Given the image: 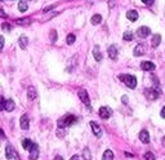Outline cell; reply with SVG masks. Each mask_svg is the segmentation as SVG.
<instances>
[{
	"label": "cell",
	"instance_id": "1",
	"mask_svg": "<svg viewBox=\"0 0 165 160\" xmlns=\"http://www.w3.org/2000/svg\"><path fill=\"white\" fill-rule=\"evenodd\" d=\"M76 123V118L74 115H66V116H63L62 119L58 120V127L60 128H64V127H70V125H72Z\"/></svg>",
	"mask_w": 165,
	"mask_h": 160
},
{
	"label": "cell",
	"instance_id": "2",
	"mask_svg": "<svg viewBox=\"0 0 165 160\" xmlns=\"http://www.w3.org/2000/svg\"><path fill=\"white\" fill-rule=\"evenodd\" d=\"M119 79L121 80V82H124L125 85L128 86V88H135L137 86V79H135L133 75H120Z\"/></svg>",
	"mask_w": 165,
	"mask_h": 160
},
{
	"label": "cell",
	"instance_id": "3",
	"mask_svg": "<svg viewBox=\"0 0 165 160\" xmlns=\"http://www.w3.org/2000/svg\"><path fill=\"white\" fill-rule=\"evenodd\" d=\"M77 94H79V98L83 101V103L87 107H89L90 106V99H89V96H88V92L85 89H81V91H79Z\"/></svg>",
	"mask_w": 165,
	"mask_h": 160
},
{
	"label": "cell",
	"instance_id": "4",
	"mask_svg": "<svg viewBox=\"0 0 165 160\" xmlns=\"http://www.w3.org/2000/svg\"><path fill=\"white\" fill-rule=\"evenodd\" d=\"M146 49H147V47H146V44H143V43H139V44L134 48V50H133V53H134V56H137V57H139V56H143L146 53Z\"/></svg>",
	"mask_w": 165,
	"mask_h": 160
},
{
	"label": "cell",
	"instance_id": "5",
	"mask_svg": "<svg viewBox=\"0 0 165 160\" xmlns=\"http://www.w3.org/2000/svg\"><path fill=\"white\" fill-rule=\"evenodd\" d=\"M145 94H146V97L148 99L154 101V99H156L157 97H159V91H156L155 88H148V89L145 91Z\"/></svg>",
	"mask_w": 165,
	"mask_h": 160
},
{
	"label": "cell",
	"instance_id": "6",
	"mask_svg": "<svg viewBox=\"0 0 165 160\" xmlns=\"http://www.w3.org/2000/svg\"><path fill=\"white\" fill-rule=\"evenodd\" d=\"M150 34H151V30H150V27H147V26H142V27H139L137 30V35L139 36V38H142V39L147 38Z\"/></svg>",
	"mask_w": 165,
	"mask_h": 160
},
{
	"label": "cell",
	"instance_id": "7",
	"mask_svg": "<svg viewBox=\"0 0 165 160\" xmlns=\"http://www.w3.org/2000/svg\"><path fill=\"white\" fill-rule=\"evenodd\" d=\"M111 114H112V110H111L110 107L103 106V107L99 108V116H101L102 119H109L110 116H111Z\"/></svg>",
	"mask_w": 165,
	"mask_h": 160
},
{
	"label": "cell",
	"instance_id": "8",
	"mask_svg": "<svg viewBox=\"0 0 165 160\" xmlns=\"http://www.w3.org/2000/svg\"><path fill=\"white\" fill-rule=\"evenodd\" d=\"M5 154H6V159H13V158H16V159L18 160L17 152L13 150V147L10 146V145H6V147H5Z\"/></svg>",
	"mask_w": 165,
	"mask_h": 160
},
{
	"label": "cell",
	"instance_id": "9",
	"mask_svg": "<svg viewBox=\"0 0 165 160\" xmlns=\"http://www.w3.org/2000/svg\"><path fill=\"white\" fill-rule=\"evenodd\" d=\"M30 160H38V158H39V146L36 143H34V146L31 147V150H30Z\"/></svg>",
	"mask_w": 165,
	"mask_h": 160
},
{
	"label": "cell",
	"instance_id": "10",
	"mask_svg": "<svg viewBox=\"0 0 165 160\" xmlns=\"http://www.w3.org/2000/svg\"><path fill=\"white\" fill-rule=\"evenodd\" d=\"M90 127L93 129V133L96 134V137H101L102 136V129H101V127L98 125L97 121H90Z\"/></svg>",
	"mask_w": 165,
	"mask_h": 160
},
{
	"label": "cell",
	"instance_id": "11",
	"mask_svg": "<svg viewBox=\"0 0 165 160\" xmlns=\"http://www.w3.org/2000/svg\"><path fill=\"white\" fill-rule=\"evenodd\" d=\"M19 125H21V128L25 129V130H27L28 128H30V120H28V116L27 115H23L22 118H21Z\"/></svg>",
	"mask_w": 165,
	"mask_h": 160
},
{
	"label": "cell",
	"instance_id": "12",
	"mask_svg": "<svg viewBox=\"0 0 165 160\" xmlns=\"http://www.w3.org/2000/svg\"><path fill=\"white\" fill-rule=\"evenodd\" d=\"M107 52H109V56L111 60H118V47L116 45H110Z\"/></svg>",
	"mask_w": 165,
	"mask_h": 160
},
{
	"label": "cell",
	"instance_id": "13",
	"mask_svg": "<svg viewBox=\"0 0 165 160\" xmlns=\"http://www.w3.org/2000/svg\"><path fill=\"white\" fill-rule=\"evenodd\" d=\"M141 69L145 71H152V70H155V65L151 61H145L141 63Z\"/></svg>",
	"mask_w": 165,
	"mask_h": 160
},
{
	"label": "cell",
	"instance_id": "14",
	"mask_svg": "<svg viewBox=\"0 0 165 160\" xmlns=\"http://www.w3.org/2000/svg\"><path fill=\"white\" fill-rule=\"evenodd\" d=\"M126 18L129 21H132V22H134V21L138 19V13L137 11H128L126 12Z\"/></svg>",
	"mask_w": 165,
	"mask_h": 160
},
{
	"label": "cell",
	"instance_id": "15",
	"mask_svg": "<svg viewBox=\"0 0 165 160\" xmlns=\"http://www.w3.org/2000/svg\"><path fill=\"white\" fill-rule=\"evenodd\" d=\"M93 56H94V58H96V61L97 62H101L102 61V53L99 52V47L98 45H96L94 47V49H93Z\"/></svg>",
	"mask_w": 165,
	"mask_h": 160
},
{
	"label": "cell",
	"instance_id": "16",
	"mask_svg": "<svg viewBox=\"0 0 165 160\" xmlns=\"http://www.w3.org/2000/svg\"><path fill=\"white\" fill-rule=\"evenodd\" d=\"M139 140L143 143H148L150 142V134H148L147 130H142V132L139 133Z\"/></svg>",
	"mask_w": 165,
	"mask_h": 160
},
{
	"label": "cell",
	"instance_id": "17",
	"mask_svg": "<svg viewBox=\"0 0 165 160\" xmlns=\"http://www.w3.org/2000/svg\"><path fill=\"white\" fill-rule=\"evenodd\" d=\"M160 41H161V36H160L159 34H156V35H154V36H152V40H151V45H152L154 48L159 47Z\"/></svg>",
	"mask_w": 165,
	"mask_h": 160
},
{
	"label": "cell",
	"instance_id": "18",
	"mask_svg": "<svg viewBox=\"0 0 165 160\" xmlns=\"http://www.w3.org/2000/svg\"><path fill=\"white\" fill-rule=\"evenodd\" d=\"M27 97H28V99H35V98L38 97L36 91H35L34 86H30V88L27 89Z\"/></svg>",
	"mask_w": 165,
	"mask_h": 160
},
{
	"label": "cell",
	"instance_id": "19",
	"mask_svg": "<svg viewBox=\"0 0 165 160\" xmlns=\"http://www.w3.org/2000/svg\"><path fill=\"white\" fill-rule=\"evenodd\" d=\"M18 41H19L21 49H26L27 48V45H28V38H27V36H21Z\"/></svg>",
	"mask_w": 165,
	"mask_h": 160
},
{
	"label": "cell",
	"instance_id": "20",
	"mask_svg": "<svg viewBox=\"0 0 165 160\" xmlns=\"http://www.w3.org/2000/svg\"><path fill=\"white\" fill-rule=\"evenodd\" d=\"M32 146H34V142H32L31 140H27V138H26V140H23V142H22V147H23L25 150H28V151H30Z\"/></svg>",
	"mask_w": 165,
	"mask_h": 160
},
{
	"label": "cell",
	"instance_id": "21",
	"mask_svg": "<svg viewBox=\"0 0 165 160\" xmlns=\"http://www.w3.org/2000/svg\"><path fill=\"white\" fill-rule=\"evenodd\" d=\"M5 110L9 111V112L14 110V101H13V99H8V101L5 102Z\"/></svg>",
	"mask_w": 165,
	"mask_h": 160
},
{
	"label": "cell",
	"instance_id": "22",
	"mask_svg": "<svg viewBox=\"0 0 165 160\" xmlns=\"http://www.w3.org/2000/svg\"><path fill=\"white\" fill-rule=\"evenodd\" d=\"M102 160H113V152L111 150H106L103 152V159Z\"/></svg>",
	"mask_w": 165,
	"mask_h": 160
},
{
	"label": "cell",
	"instance_id": "23",
	"mask_svg": "<svg viewBox=\"0 0 165 160\" xmlns=\"http://www.w3.org/2000/svg\"><path fill=\"white\" fill-rule=\"evenodd\" d=\"M101 21H102V17H101V14H94V16L92 17L90 22H92L93 25H98V23H101Z\"/></svg>",
	"mask_w": 165,
	"mask_h": 160
},
{
	"label": "cell",
	"instance_id": "24",
	"mask_svg": "<svg viewBox=\"0 0 165 160\" xmlns=\"http://www.w3.org/2000/svg\"><path fill=\"white\" fill-rule=\"evenodd\" d=\"M27 8H28V5H27V3H26V0H21V2L18 3V9H19L21 12H26Z\"/></svg>",
	"mask_w": 165,
	"mask_h": 160
},
{
	"label": "cell",
	"instance_id": "25",
	"mask_svg": "<svg viewBox=\"0 0 165 160\" xmlns=\"http://www.w3.org/2000/svg\"><path fill=\"white\" fill-rule=\"evenodd\" d=\"M31 21L28 19V18H22V19H17L16 21V23L17 25H22V26H27V25H30Z\"/></svg>",
	"mask_w": 165,
	"mask_h": 160
},
{
	"label": "cell",
	"instance_id": "26",
	"mask_svg": "<svg viewBox=\"0 0 165 160\" xmlns=\"http://www.w3.org/2000/svg\"><path fill=\"white\" fill-rule=\"evenodd\" d=\"M75 40H76V36H75L74 34H68V35H67V39H66V41H67V44H68V45L74 44V43H75Z\"/></svg>",
	"mask_w": 165,
	"mask_h": 160
},
{
	"label": "cell",
	"instance_id": "27",
	"mask_svg": "<svg viewBox=\"0 0 165 160\" xmlns=\"http://www.w3.org/2000/svg\"><path fill=\"white\" fill-rule=\"evenodd\" d=\"M123 38H124V40H125V41H130V40L133 39V34H132L130 31H126V32H124Z\"/></svg>",
	"mask_w": 165,
	"mask_h": 160
},
{
	"label": "cell",
	"instance_id": "28",
	"mask_svg": "<svg viewBox=\"0 0 165 160\" xmlns=\"http://www.w3.org/2000/svg\"><path fill=\"white\" fill-rule=\"evenodd\" d=\"M83 156H84V159L85 160H90V151H89V149H84V152H83Z\"/></svg>",
	"mask_w": 165,
	"mask_h": 160
},
{
	"label": "cell",
	"instance_id": "29",
	"mask_svg": "<svg viewBox=\"0 0 165 160\" xmlns=\"http://www.w3.org/2000/svg\"><path fill=\"white\" fill-rule=\"evenodd\" d=\"M145 159L146 160H155V155L152 154V152H146V154H145Z\"/></svg>",
	"mask_w": 165,
	"mask_h": 160
},
{
	"label": "cell",
	"instance_id": "30",
	"mask_svg": "<svg viewBox=\"0 0 165 160\" xmlns=\"http://www.w3.org/2000/svg\"><path fill=\"white\" fill-rule=\"evenodd\" d=\"M51 40H52V43H56L57 41V32L53 30L52 31V34H51Z\"/></svg>",
	"mask_w": 165,
	"mask_h": 160
},
{
	"label": "cell",
	"instance_id": "31",
	"mask_svg": "<svg viewBox=\"0 0 165 160\" xmlns=\"http://www.w3.org/2000/svg\"><path fill=\"white\" fill-rule=\"evenodd\" d=\"M2 27H3V30H5V31H6V30H9V31H10V30H12V26L8 25V23H5V22L2 25Z\"/></svg>",
	"mask_w": 165,
	"mask_h": 160
},
{
	"label": "cell",
	"instance_id": "32",
	"mask_svg": "<svg viewBox=\"0 0 165 160\" xmlns=\"http://www.w3.org/2000/svg\"><path fill=\"white\" fill-rule=\"evenodd\" d=\"M54 8H56V4H54V5H49V6H47V8L43 11V12H44V13H48L49 11H52V9H54Z\"/></svg>",
	"mask_w": 165,
	"mask_h": 160
},
{
	"label": "cell",
	"instance_id": "33",
	"mask_svg": "<svg viewBox=\"0 0 165 160\" xmlns=\"http://www.w3.org/2000/svg\"><path fill=\"white\" fill-rule=\"evenodd\" d=\"M5 102H6V101L4 99V97H2V105H0V110H5Z\"/></svg>",
	"mask_w": 165,
	"mask_h": 160
},
{
	"label": "cell",
	"instance_id": "34",
	"mask_svg": "<svg viewBox=\"0 0 165 160\" xmlns=\"http://www.w3.org/2000/svg\"><path fill=\"white\" fill-rule=\"evenodd\" d=\"M143 3H145L146 5H152V3H154V0H142Z\"/></svg>",
	"mask_w": 165,
	"mask_h": 160
},
{
	"label": "cell",
	"instance_id": "35",
	"mask_svg": "<svg viewBox=\"0 0 165 160\" xmlns=\"http://www.w3.org/2000/svg\"><path fill=\"white\" fill-rule=\"evenodd\" d=\"M161 118H164V119H165V106L163 107V110H161Z\"/></svg>",
	"mask_w": 165,
	"mask_h": 160
},
{
	"label": "cell",
	"instance_id": "36",
	"mask_svg": "<svg viewBox=\"0 0 165 160\" xmlns=\"http://www.w3.org/2000/svg\"><path fill=\"white\" fill-rule=\"evenodd\" d=\"M70 160H80V159H79V156H77V155H74L72 158L70 159Z\"/></svg>",
	"mask_w": 165,
	"mask_h": 160
},
{
	"label": "cell",
	"instance_id": "37",
	"mask_svg": "<svg viewBox=\"0 0 165 160\" xmlns=\"http://www.w3.org/2000/svg\"><path fill=\"white\" fill-rule=\"evenodd\" d=\"M0 41H2V48H3V45H4V38H0Z\"/></svg>",
	"mask_w": 165,
	"mask_h": 160
},
{
	"label": "cell",
	"instance_id": "38",
	"mask_svg": "<svg viewBox=\"0 0 165 160\" xmlns=\"http://www.w3.org/2000/svg\"><path fill=\"white\" fill-rule=\"evenodd\" d=\"M0 16H2V17H5V13H4L3 11H0Z\"/></svg>",
	"mask_w": 165,
	"mask_h": 160
},
{
	"label": "cell",
	"instance_id": "39",
	"mask_svg": "<svg viewBox=\"0 0 165 160\" xmlns=\"http://www.w3.org/2000/svg\"><path fill=\"white\" fill-rule=\"evenodd\" d=\"M161 143H163V146H165V137H163V140H161Z\"/></svg>",
	"mask_w": 165,
	"mask_h": 160
},
{
	"label": "cell",
	"instance_id": "40",
	"mask_svg": "<svg viewBox=\"0 0 165 160\" xmlns=\"http://www.w3.org/2000/svg\"><path fill=\"white\" fill-rule=\"evenodd\" d=\"M54 160H63V159H62L61 156H56V158H54Z\"/></svg>",
	"mask_w": 165,
	"mask_h": 160
}]
</instances>
